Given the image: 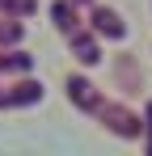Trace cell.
<instances>
[{
    "mask_svg": "<svg viewBox=\"0 0 152 156\" xmlns=\"http://www.w3.org/2000/svg\"><path fill=\"white\" fill-rule=\"evenodd\" d=\"M97 110H101V118H110V127L118 131V135H139V127H144V122H139V118H135L131 110H123V105H110V101H101Z\"/></svg>",
    "mask_w": 152,
    "mask_h": 156,
    "instance_id": "1",
    "label": "cell"
},
{
    "mask_svg": "<svg viewBox=\"0 0 152 156\" xmlns=\"http://www.w3.org/2000/svg\"><path fill=\"white\" fill-rule=\"evenodd\" d=\"M68 97H76V101L85 105V110H97V93H93V84L89 80H68Z\"/></svg>",
    "mask_w": 152,
    "mask_h": 156,
    "instance_id": "2",
    "label": "cell"
},
{
    "mask_svg": "<svg viewBox=\"0 0 152 156\" xmlns=\"http://www.w3.org/2000/svg\"><path fill=\"white\" fill-rule=\"evenodd\" d=\"M93 26L97 34H110V38H123V21L110 13V9H93Z\"/></svg>",
    "mask_w": 152,
    "mask_h": 156,
    "instance_id": "3",
    "label": "cell"
},
{
    "mask_svg": "<svg viewBox=\"0 0 152 156\" xmlns=\"http://www.w3.org/2000/svg\"><path fill=\"white\" fill-rule=\"evenodd\" d=\"M72 47H76V59H80V63H97V42H93L89 34L72 30Z\"/></svg>",
    "mask_w": 152,
    "mask_h": 156,
    "instance_id": "4",
    "label": "cell"
},
{
    "mask_svg": "<svg viewBox=\"0 0 152 156\" xmlns=\"http://www.w3.org/2000/svg\"><path fill=\"white\" fill-rule=\"evenodd\" d=\"M51 13H55V21H59V30H68V34H72L76 26H80V17H76V9H72V4H55Z\"/></svg>",
    "mask_w": 152,
    "mask_h": 156,
    "instance_id": "5",
    "label": "cell"
},
{
    "mask_svg": "<svg viewBox=\"0 0 152 156\" xmlns=\"http://www.w3.org/2000/svg\"><path fill=\"white\" fill-rule=\"evenodd\" d=\"M0 9H13V13H30L34 0H0Z\"/></svg>",
    "mask_w": 152,
    "mask_h": 156,
    "instance_id": "6",
    "label": "cell"
},
{
    "mask_svg": "<svg viewBox=\"0 0 152 156\" xmlns=\"http://www.w3.org/2000/svg\"><path fill=\"white\" fill-rule=\"evenodd\" d=\"M148 118H152V105H148Z\"/></svg>",
    "mask_w": 152,
    "mask_h": 156,
    "instance_id": "7",
    "label": "cell"
}]
</instances>
